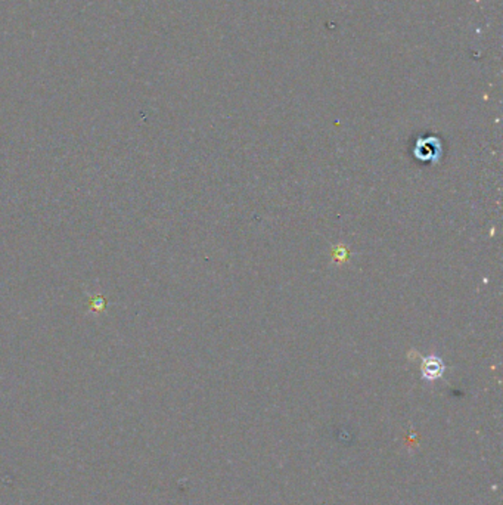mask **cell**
<instances>
[{
  "label": "cell",
  "mask_w": 503,
  "mask_h": 505,
  "mask_svg": "<svg viewBox=\"0 0 503 505\" xmlns=\"http://www.w3.org/2000/svg\"><path fill=\"white\" fill-rule=\"evenodd\" d=\"M334 256H335V260H339V262H343L346 260V257L349 256V251L343 247H338L335 251H334Z\"/></svg>",
  "instance_id": "cell-2"
},
{
  "label": "cell",
  "mask_w": 503,
  "mask_h": 505,
  "mask_svg": "<svg viewBox=\"0 0 503 505\" xmlns=\"http://www.w3.org/2000/svg\"><path fill=\"white\" fill-rule=\"evenodd\" d=\"M444 372V364L443 360L437 356H429L424 360L422 365V374L426 380H437Z\"/></svg>",
  "instance_id": "cell-1"
}]
</instances>
